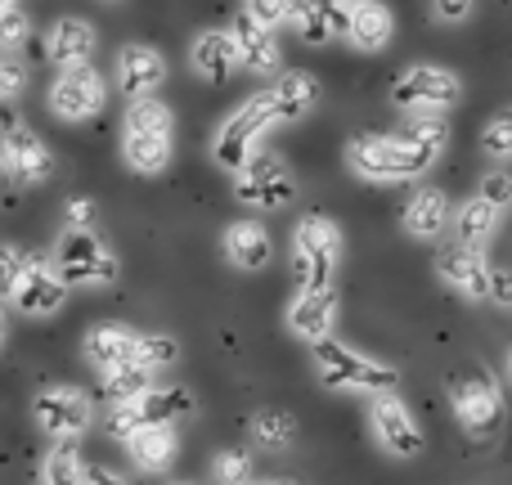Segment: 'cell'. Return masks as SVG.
I'll return each instance as SVG.
<instances>
[{
  "instance_id": "cell-44",
  "label": "cell",
  "mask_w": 512,
  "mask_h": 485,
  "mask_svg": "<svg viewBox=\"0 0 512 485\" xmlns=\"http://www.w3.org/2000/svg\"><path fill=\"white\" fill-rule=\"evenodd\" d=\"M77 485H135L131 477H122V472H113V468H99V463H86L81 468V481Z\"/></svg>"
},
{
  "instance_id": "cell-23",
  "label": "cell",
  "mask_w": 512,
  "mask_h": 485,
  "mask_svg": "<svg viewBox=\"0 0 512 485\" xmlns=\"http://www.w3.org/2000/svg\"><path fill=\"white\" fill-rule=\"evenodd\" d=\"M221 247H225V261H230L234 270H243V274H256V270H265V265L274 261V239H270V230H265L261 221L225 225Z\"/></svg>"
},
{
  "instance_id": "cell-34",
  "label": "cell",
  "mask_w": 512,
  "mask_h": 485,
  "mask_svg": "<svg viewBox=\"0 0 512 485\" xmlns=\"http://www.w3.org/2000/svg\"><path fill=\"white\" fill-rule=\"evenodd\" d=\"M104 378V396L113 400V405H122V400H135L144 387H153V373L149 369H140V364H122V369H113V373H99Z\"/></svg>"
},
{
  "instance_id": "cell-28",
  "label": "cell",
  "mask_w": 512,
  "mask_h": 485,
  "mask_svg": "<svg viewBox=\"0 0 512 485\" xmlns=\"http://www.w3.org/2000/svg\"><path fill=\"white\" fill-rule=\"evenodd\" d=\"M391 36H396V18H391L387 5H378V0H364V5L351 9V27H346V41H351L360 54L387 50Z\"/></svg>"
},
{
  "instance_id": "cell-31",
  "label": "cell",
  "mask_w": 512,
  "mask_h": 485,
  "mask_svg": "<svg viewBox=\"0 0 512 485\" xmlns=\"http://www.w3.org/2000/svg\"><path fill=\"white\" fill-rule=\"evenodd\" d=\"M86 459L77 454V441H54L41 459V485H77Z\"/></svg>"
},
{
  "instance_id": "cell-37",
  "label": "cell",
  "mask_w": 512,
  "mask_h": 485,
  "mask_svg": "<svg viewBox=\"0 0 512 485\" xmlns=\"http://www.w3.org/2000/svg\"><path fill=\"white\" fill-rule=\"evenodd\" d=\"M216 485H248L252 481V454L248 450H221L212 459Z\"/></svg>"
},
{
  "instance_id": "cell-12",
  "label": "cell",
  "mask_w": 512,
  "mask_h": 485,
  "mask_svg": "<svg viewBox=\"0 0 512 485\" xmlns=\"http://www.w3.org/2000/svg\"><path fill=\"white\" fill-rule=\"evenodd\" d=\"M32 423L41 427L50 441H81L90 427V400L77 387L50 382L32 396Z\"/></svg>"
},
{
  "instance_id": "cell-13",
  "label": "cell",
  "mask_w": 512,
  "mask_h": 485,
  "mask_svg": "<svg viewBox=\"0 0 512 485\" xmlns=\"http://www.w3.org/2000/svg\"><path fill=\"white\" fill-rule=\"evenodd\" d=\"M108 104V81L99 77V68L90 63H77V68H59L50 86V113L59 122H90L99 108Z\"/></svg>"
},
{
  "instance_id": "cell-3",
  "label": "cell",
  "mask_w": 512,
  "mask_h": 485,
  "mask_svg": "<svg viewBox=\"0 0 512 485\" xmlns=\"http://www.w3.org/2000/svg\"><path fill=\"white\" fill-rule=\"evenodd\" d=\"M436 162L427 158L423 149L405 140V135H378V131H364L346 144V171L369 185H405V180L427 176Z\"/></svg>"
},
{
  "instance_id": "cell-16",
  "label": "cell",
  "mask_w": 512,
  "mask_h": 485,
  "mask_svg": "<svg viewBox=\"0 0 512 485\" xmlns=\"http://www.w3.org/2000/svg\"><path fill=\"white\" fill-rule=\"evenodd\" d=\"M68 292H72V283L63 279L54 265L32 261V270L23 274V283H18V292H14V310H23V315H32V319H50L68 306Z\"/></svg>"
},
{
  "instance_id": "cell-7",
  "label": "cell",
  "mask_w": 512,
  "mask_h": 485,
  "mask_svg": "<svg viewBox=\"0 0 512 485\" xmlns=\"http://www.w3.org/2000/svg\"><path fill=\"white\" fill-rule=\"evenodd\" d=\"M463 99V81L441 63H409L391 81V104L405 117H445Z\"/></svg>"
},
{
  "instance_id": "cell-24",
  "label": "cell",
  "mask_w": 512,
  "mask_h": 485,
  "mask_svg": "<svg viewBox=\"0 0 512 485\" xmlns=\"http://www.w3.org/2000/svg\"><path fill=\"white\" fill-rule=\"evenodd\" d=\"M265 95H270L274 126H292L319 104V81L310 77V72H279Z\"/></svg>"
},
{
  "instance_id": "cell-45",
  "label": "cell",
  "mask_w": 512,
  "mask_h": 485,
  "mask_svg": "<svg viewBox=\"0 0 512 485\" xmlns=\"http://www.w3.org/2000/svg\"><path fill=\"white\" fill-rule=\"evenodd\" d=\"M23 86V68L18 63H0V95H14Z\"/></svg>"
},
{
  "instance_id": "cell-20",
  "label": "cell",
  "mask_w": 512,
  "mask_h": 485,
  "mask_svg": "<svg viewBox=\"0 0 512 485\" xmlns=\"http://www.w3.org/2000/svg\"><path fill=\"white\" fill-rule=\"evenodd\" d=\"M54 158L50 149H45V140L32 131V126L14 122L5 131V171L18 180V185H41L45 176H50Z\"/></svg>"
},
{
  "instance_id": "cell-17",
  "label": "cell",
  "mask_w": 512,
  "mask_h": 485,
  "mask_svg": "<svg viewBox=\"0 0 512 485\" xmlns=\"http://www.w3.org/2000/svg\"><path fill=\"white\" fill-rule=\"evenodd\" d=\"M450 221H454V203H450V194L436 185H423L405 203V212H400V230L418 243L445 239V234H450Z\"/></svg>"
},
{
  "instance_id": "cell-51",
  "label": "cell",
  "mask_w": 512,
  "mask_h": 485,
  "mask_svg": "<svg viewBox=\"0 0 512 485\" xmlns=\"http://www.w3.org/2000/svg\"><path fill=\"white\" fill-rule=\"evenodd\" d=\"M171 485H194V481H171Z\"/></svg>"
},
{
  "instance_id": "cell-26",
  "label": "cell",
  "mask_w": 512,
  "mask_h": 485,
  "mask_svg": "<svg viewBox=\"0 0 512 485\" xmlns=\"http://www.w3.org/2000/svg\"><path fill=\"white\" fill-rule=\"evenodd\" d=\"M90 54H95V27L86 18H59L50 27V36H45V59L54 68H77Z\"/></svg>"
},
{
  "instance_id": "cell-5",
  "label": "cell",
  "mask_w": 512,
  "mask_h": 485,
  "mask_svg": "<svg viewBox=\"0 0 512 485\" xmlns=\"http://www.w3.org/2000/svg\"><path fill=\"white\" fill-rule=\"evenodd\" d=\"M274 131V113H270V95H252L243 99L239 108H234L230 117H225L221 126H216L212 135V162L221 171H230V176H239L243 167L261 153V140Z\"/></svg>"
},
{
  "instance_id": "cell-40",
  "label": "cell",
  "mask_w": 512,
  "mask_h": 485,
  "mask_svg": "<svg viewBox=\"0 0 512 485\" xmlns=\"http://www.w3.org/2000/svg\"><path fill=\"white\" fill-rule=\"evenodd\" d=\"M27 36H32V18H27L18 5H14V9H5V14H0V45L18 50V45H23Z\"/></svg>"
},
{
  "instance_id": "cell-39",
  "label": "cell",
  "mask_w": 512,
  "mask_h": 485,
  "mask_svg": "<svg viewBox=\"0 0 512 485\" xmlns=\"http://www.w3.org/2000/svg\"><path fill=\"white\" fill-rule=\"evenodd\" d=\"M248 18H256L261 27H283L292 18V0H248V9H243Z\"/></svg>"
},
{
  "instance_id": "cell-27",
  "label": "cell",
  "mask_w": 512,
  "mask_h": 485,
  "mask_svg": "<svg viewBox=\"0 0 512 485\" xmlns=\"http://www.w3.org/2000/svg\"><path fill=\"white\" fill-rule=\"evenodd\" d=\"M126 454L135 459L140 472H167L180 454V432L176 423H158V427H140V432L126 441Z\"/></svg>"
},
{
  "instance_id": "cell-4",
  "label": "cell",
  "mask_w": 512,
  "mask_h": 485,
  "mask_svg": "<svg viewBox=\"0 0 512 485\" xmlns=\"http://www.w3.org/2000/svg\"><path fill=\"white\" fill-rule=\"evenodd\" d=\"M337 265H342V230L328 216H301L292 230L288 270L297 288H333Z\"/></svg>"
},
{
  "instance_id": "cell-32",
  "label": "cell",
  "mask_w": 512,
  "mask_h": 485,
  "mask_svg": "<svg viewBox=\"0 0 512 485\" xmlns=\"http://www.w3.org/2000/svg\"><path fill=\"white\" fill-rule=\"evenodd\" d=\"M400 135H405L414 149H423L432 162H441V153L450 149V122H445V117H409Z\"/></svg>"
},
{
  "instance_id": "cell-15",
  "label": "cell",
  "mask_w": 512,
  "mask_h": 485,
  "mask_svg": "<svg viewBox=\"0 0 512 485\" xmlns=\"http://www.w3.org/2000/svg\"><path fill=\"white\" fill-rule=\"evenodd\" d=\"M436 274L445 288H454L463 301H490V261L481 247L445 243L436 256Z\"/></svg>"
},
{
  "instance_id": "cell-43",
  "label": "cell",
  "mask_w": 512,
  "mask_h": 485,
  "mask_svg": "<svg viewBox=\"0 0 512 485\" xmlns=\"http://www.w3.org/2000/svg\"><path fill=\"white\" fill-rule=\"evenodd\" d=\"M490 301H495V306H504V310H512V270L490 265Z\"/></svg>"
},
{
  "instance_id": "cell-33",
  "label": "cell",
  "mask_w": 512,
  "mask_h": 485,
  "mask_svg": "<svg viewBox=\"0 0 512 485\" xmlns=\"http://www.w3.org/2000/svg\"><path fill=\"white\" fill-rule=\"evenodd\" d=\"M180 360V342L171 333H140V346H135V364L149 373L171 369Z\"/></svg>"
},
{
  "instance_id": "cell-2",
  "label": "cell",
  "mask_w": 512,
  "mask_h": 485,
  "mask_svg": "<svg viewBox=\"0 0 512 485\" xmlns=\"http://www.w3.org/2000/svg\"><path fill=\"white\" fill-rule=\"evenodd\" d=\"M176 153V113L162 99H131L122 126V162L135 176H162Z\"/></svg>"
},
{
  "instance_id": "cell-8",
  "label": "cell",
  "mask_w": 512,
  "mask_h": 485,
  "mask_svg": "<svg viewBox=\"0 0 512 485\" xmlns=\"http://www.w3.org/2000/svg\"><path fill=\"white\" fill-rule=\"evenodd\" d=\"M194 391L189 387H144L135 400H122L108 414V432L113 441H131L140 427H158V423H180L194 414Z\"/></svg>"
},
{
  "instance_id": "cell-41",
  "label": "cell",
  "mask_w": 512,
  "mask_h": 485,
  "mask_svg": "<svg viewBox=\"0 0 512 485\" xmlns=\"http://www.w3.org/2000/svg\"><path fill=\"white\" fill-rule=\"evenodd\" d=\"M472 9H477V0H432V18L441 27H459L472 18Z\"/></svg>"
},
{
  "instance_id": "cell-50",
  "label": "cell",
  "mask_w": 512,
  "mask_h": 485,
  "mask_svg": "<svg viewBox=\"0 0 512 485\" xmlns=\"http://www.w3.org/2000/svg\"><path fill=\"white\" fill-rule=\"evenodd\" d=\"M342 5H351V9H355V5H364V0H342Z\"/></svg>"
},
{
  "instance_id": "cell-14",
  "label": "cell",
  "mask_w": 512,
  "mask_h": 485,
  "mask_svg": "<svg viewBox=\"0 0 512 485\" xmlns=\"http://www.w3.org/2000/svg\"><path fill=\"white\" fill-rule=\"evenodd\" d=\"M337 310H342L337 288H297L292 301H288V310H283V319H288L292 337H301L306 346H315V342H324V337H333Z\"/></svg>"
},
{
  "instance_id": "cell-18",
  "label": "cell",
  "mask_w": 512,
  "mask_h": 485,
  "mask_svg": "<svg viewBox=\"0 0 512 485\" xmlns=\"http://www.w3.org/2000/svg\"><path fill=\"white\" fill-rule=\"evenodd\" d=\"M288 27L306 45H328V41H337V36H346V27H351V5H342V0H292Z\"/></svg>"
},
{
  "instance_id": "cell-1",
  "label": "cell",
  "mask_w": 512,
  "mask_h": 485,
  "mask_svg": "<svg viewBox=\"0 0 512 485\" xmlns=\"http://www.w3.org/2000/svg\"><path fill=\"white\" fill-rule=\"evenodd\" d=\"M310 369H315L319 387L328 391H355V396H382V391L400 387V369L387 360H373V355L355 351L351 342H337V337H324V342L310 346Z\"/></svg>"
},
{
  "instance_id": "cell-49",
  "label": "cell",
  "mask_w": 512,
  "mask_h": 485,
  "mask_svg": "<svg viewBox=\"0 0 512 485\" xmlns=\"http://www.w3.org/2000/svg\"><path fill=\"white\" fill-rule=\"evenodd\" d=\"M5 9H14V0H0V14H5Z\"/></svg>"
},
{
  "instance_id": "cell-10",
  "label": "cell",
  "mask_w": 512,
  "mask_h": 485,
  "mask_svg": "<svg viewBox=\"0 0 512 485\" xmlns=\"http://www.w3.org/2000/svg\"><path fill=\"white\" fill-rule=\"evenodd\" d=\"M369 432L378 441V450H387L391 459H418L427 445L423 423H418L414 409L396 391H382V396L369 400Z\"/></svg>"
},
{
  "instance_id": "cell-42",
  "label": "cell",
  "mask_w": 512,
  "mask_h": 485,
  "mask_svg": "<svg viewBox=\"0 0 512 485\" xmlns=\"http://www.w3.org/2000/svg\"><path fill=\"white\" fill-rule=\"evenodd\" d=\"M63 230H95V203L90 198H72L63 212Z\"/></svg>"
},
{
  "instance_id": "cell-6",
  "label": "cell",
  "mask_w": 512,
  "mask_h": 485,
  "mask_svg": "<svg viewBox=\"0 0 512 485\" xmlns=\"http://www.w3.org/2000/svg\"><path fill=\"white\" fill-rule=\"evenodd\" d=\"M450 409H454V423L468 436H477V441H490L504 427V414H508L504 391H499V382L481 364L450 378Z\"/></svg>"
},
{
  "instance_id": "cell-21",
  "label": "cell",
  "mask_w": 512,
  "mask_h": 485,
  "mask_svg": "<svg viewBox=\"0 0 512 485\" xmlns=\"http://www.w3.org/2000/svg\"><path fill=\"white\" fill-rule=\"evenodd\" d=\"M234 36V50H239V63L256 77H279V63H283V50H279V36L270 27H261L256 18L239 14L230 27Z\"/></svg>"
},
{
  "instance_id": "cell-30",
  "label": "cell",
  "mask_w": 512,
  "mask_h": 485,
  "mask_svg": "<svg viewBox=\"0 0 512 485\" xmlns=\"http://www.w3.org/2000/svg\"><path fill=\"white\" fill-rule=\"evenodd\" d=\"M248 432L261 450H292V441H297V423H292V414H283V409H261V414H252Z\"/></svg>"
},
{
  "instance_id": "cell-22",
  "label": "cell",
  "mask_w": 512,
  "mask_h": 485,
  "mask_svg": "<svg viewBox=\"0 0 512 485\" xmlns=\"http://www.w3.org/2000/svg\"><path fill=\"white\" fill-rule=\"evenodd\" d=\"M135 346H140V333L126 324H95L81 337V355L95 364L99 373H113L122 364H135Z\"/></svg>"
},
{
  "instance_id": "cell-35",
  "label": "cell",
  "mask_w": 512,
  "mask_h": 485,
  "mask_svg": "<svg viewBox=\"0 0 512 485\" xmlns=\"http://www.w3.org/2000/svg\"><path fill=\"white\" fill-rule=\"evenodd\" d=\"M32 261L36 256L18 252L14 243H0V301H14L18 283H23V274L32 270Z\"/></svg>"
},
{
  "instance_id": "cell-48",
  "label": "cell",
  "mask_w": 512,
  "mask_h": 485,
  "mask_svg": "<svg viewBox=\"0 0 512 485\" xmlns=\"http://www.w3.org/2000/svg\"><path fill=\"white\" fill-rule=\"evenodd\" d=\"M504 373H508V382H512V351H508V360H504Z\"/></svg>"
},
{
  "instance_id": "cell-19",
  "label": "cell",
  "mask_w": 512,
  "mask_h": 485,
  "mask_svg": "<svg viewBox=\"0 0 512 485\" xmlns=\"http://www.w3.org/2000/svg\"><path fill=\"white\" fill-rule=\"evenodd\" d=\"M167 81V59H162L153 45H122L117 54V86H122L126 99H149L162 90Z\"/></svg>"
},
{
  "instance_id": "cell-11",
  "label": "cell",
  "mask_w": 512,
  "mask_h": 485,
  "mask_svg": "<svg viewBox=\"0 0 512 485\" xmlns=\"http://www.w3.org/2000/svg\"><path fill=\"white\" fill-rule=\"evenodd\" d=\"M234 198L243 207H265V212H279L297 198V176L288 171V162L274 158V153H256L248 167L234 176Z\"/></svg>"
},
{
  "instance_id": "cell-38",
  "label": "cell",
  "mask_w": 512,
  "mask_h": 485,
  "mask_svg": "<svg viewBox=\"0 0 512 485\" xmlns=\"http://www.w3.org/2000/svg\"><path fill=\"white\" fill-rule=\"evenodd\" d=\"M477 198L481 203H490L495 212H508L512 207V171H486V176L477 180Z\"/></svg>"
},
{
  "instance_id": "cell-47",
  "label": "cell",
  "mask_w": 512,
  "mask_h": 485,
  "mask_svg": "<svg viewBox=\"0 0 512 485\" xmlns=\"http://www.w3.org/2000/svg\"><path fill=\"white\" fill-rule=\"evenodd\" d=\"M5 337H9V319H5V310H0V346H5Z\"/></svg>"
},
{
  "instance_id": "cell-46",
  "label": "cell",
  "mask_w": 512,
  "mask_h": 485,
  "mask_svg": "<svg viewBox=\"0 0 512 485\" xmlns=\"http://www.w3.org/2000/svg\"><path fill=\"white\" fill-rule=\"evenodd\" d=\"M248 485H301V481H292V477H252Z\"/></svg>"
},
{
  "instance_id": "cell-29",
  "label": "cell",
  "mask_w": 512,
  "mask_h": 485,
  "mask_svg": "<svg viewBox=\"0 0 512 485\" xmlns=\"http://www.w3.org/2000/svg\"><path fill=\"white\" fill-rule=\"evenodd\" d=\"M499 216H504V212H495L490 203H481V198L472 194L468 203L454 207V221H450L454 243H463V247H486L490 239H495V230H499Z\"/></svg>"
},
{
  "instance_id": "cell-36",
  "label": "cell",
  "mask_w": 512,
  "mask_h": 485,
  "mask_svg": "<svg viewBox=\"0 0 512 485\" xmlns=\"http://www.w3.org/2000/svg\"><path fill=\"white\" fill-rule=\"evenodd\" d=\"M481 149H486V158H495V162L512 158V108H504V113H495L486 122V131H481Z\"/></svg>"
},
{
  "instance_id": "cell-25",
  "label": "cell",
  "mask_w": 512,
  "mask_h": 485,
  "mask_svg": "<svg viewBox=\"0 0 512 485\" xmlns=\"http://www.w3.org/2000/svg\"><path fill=\"white\" fill-rule=\"evenodd\" d=\"M189 68H194L203 81H212V86H225V81H230L234 72L243 68L239 50H234V36L230 32H203V36H194V45H189Z\"/></svg>"
},
{
  "instance_id": "cell-9",
  "label": "cell",
  "mask_w": 512,
  "mask_h": 485,
  "mask_svg": "<svg viewBox=\"0 0 512 485\" xmlns=\"http://www.w3.org/2000/svg\"><path fill=\"white\" fill-rule=\"evenodd\" d=\"M54 270H59L72 288H77V283H86V288H108V283L117 279V256L95 230H63L59 247H54Z\"/></svg>"
}]
</instances>
